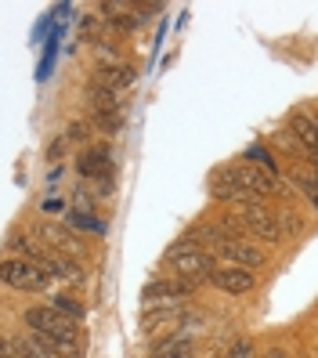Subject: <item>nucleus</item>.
I'll return each mask as SVG.
<instances>
[{
    "label": "nucleus",
    "instance_id": "f257e3e1",
    "mask_svg": "<svg viewBox=\"0 0 318 358\" xmlns=\"http://www.w3.org/2000/svg\"><path fill=\"white\" fill-rule=\"evenodd\" d=\"M166 261H171V268L178 271V279H185V282H210V275L217 271L214 257H210V250L192 246L185 236L171 246V254H166Z\"/></svg>",
    "mask_w": 318,
    "mask_h": 358
},
{
    "label": "nucleus",
    "instance_id": "f03ea898",
    "mask_svg": "<svg viewBox=\"0 0 318 358\" xmlns=\"http://www.w3.org/2000/svg\"><path fill=\"white\" fill-rule=\"evenodd\" d=\"M26 326L36 333V336H58V341H80L76 333V319H69V315H62L58 308L44 304V308H29L26 315Z\"/></svg>",
    "mask_w": 318,
    "mask_h": 358
},
{
    "label": "nucleus",
    "instance_id": "7ed1b4c3",
    "mask_svg": "<svg viewBox=\"0 0 318 358\" xmlns=\"http://www.w3.org/2000/svg\"><path fill=\"white\" fill-rule=\"evenodd\" d=\"M4 286L22 289V293H40L51 286V275L26 257H4Z\"/></svg>",
    "mask_w": 318,
    "mask_h": 358
},
{
    "label": "nucleus",
    "instance_id": "20e7f679",
    "mask_svg": "<svg viewBox=\"0 0 318 358\" xmlns=\"http://www.w3.org/2000/svg\"><path fill=\"white\" fill-rule=\"evenodd\" d=\"M239 217H243V228H250L261 243H282V239H286V231H282V224H279V214H271L264 203H246V206H239Z\"/></svg>",
    "mask_w": 318,
    "mask_h": 358
},
{
    "label": "nucleus",
    "instance_id": "39448f33",
    "mask_svg": "<svg viewBox=\"0 0 318 358\" xmlns=\"http://www.w3.org/2000/svg\"><path fill=\"white\" fill-rule=\"evenodd\" d=\"M196 293V282H185V279H152L145 289H141V304L145 308H163V304H178V301H188Z\"/></svg>",
    "mask_w": 318,
    "mask_h": 358
},
{
    "label": "nucleus",
    "instance_id": "423d86ee",
    "mask_svg": "<svg viewBox=\"0 0 318 358\" xmlns=\"http://www.w3.org/2000/svg\"><path fill=\"white\" fill-rule=\"evenodd\" d=\"M210 196L221 199V203H239V206H246V203H264V199L253 196L250 188H243V181L236 178V171H231V166H217V171L210 174Z\"/></svg>",
    "mask_w": 318,
    "mask_h": 358
},
{
    "label": "nucleus",
    "instance_id": "0eeeda50",
    "mask_svg": "<svg viewBox=\"0 0 318 358\" xmlns=\"http://www.w3.org/2000/svg\"><path fill=\"white\" fill-rule=\"evenodd\" d=\"M181 319H185V308L181 304H163V308H145L141 311V333L145 336H171L181 329Z\"/></svg>",
    "mask_w": 318,
    "mask_h": 358
},
{
    "label": "nucleus",
    "instance_id": "6e6552de",
    "mask_svg": "<svg viewBox=\"0 0 318 358\" xmlns=\"http://www.w3.org/2000/svg\"><path fill=\"white\" fill-rule=\"evenodd\" d=\"M36 236L44 239V246L51 254H66V257H80L83 254V239L76 231H69L66 224H55V221H44L36 228Z\"/></svg>",
    "mask_w": 318,
    "mask_h": 358
},
{
    "label": "nucleus",
    "instance_id": "1a4fd4ad",
    "mask_svg": "<svg viewBox=\"0 0 318 358\" xmlns=\"http://www.w3.org/2000/svg\"><path fill=\"white\" fill-rule=\"evenodd\" d=\"M210 286H217L221 293H231V297H243V293L257 286V275L239 264H217V271L210 275Z\"/></svg>",
    "mask_w": 318,
    "mask_h": 358
},
{
    "label": "nucleus",
    "instance_id": "9d476101",
    "mask_svg": "<svg viewBox=\"0 0 318 358\" xmlns=\"http://www.w3.org/2000/svg\"><path fill=\"white\" fill-rule=\"evenodd\" d=\"M217 254L224 257V264H239V268H250V271H257L264 264V250L257 243H246V239H224L217 246Z\"/></svg>",
    "mask_w": 318,
    "mask_h": 358
},
{
    "label": "nucleus",
    "instance_id": "9b49d317",
    "mask_svg": "<svg viewBox=\"0 0 318 358\" xmlns=\"http://www.w3.org/2000/svg\"><path fill=\"white\" fill-rule=\"evenodd\" d=\"M289 131H293L296 141H301L304 156H318V123H315V116H308V113H289Z\"/></svg>",
    "mask_w": 318,
    "mask_h": 358
},
{
    "label": "nucleus",
    "instance_id": "f8f14e48",
    "mask_svg": "<svg viewBox=\"0 0 318 358\" xmlns=\"http://www.w3.org/2000/svg\"><path fill=\"white\" fill-rule=\"evenodd\" d=\"M138 80V69L134 66H98V73H94V83H101V87H109V91H127L131 83Z\"/></svg>",
    "mask_w": 318,
    "mask_h": 358
},
{
    "label": "nucleus",
    "instance_id": "ddd939ff",
    "mask_svg": "<svg viewBox=\"0 0 318 358\" xmlns=\"http://www.w3.org/2000/svg\"><path fill=\"white\" fill-rule=\"evenodd\" d=\"M15 351H18V358H58L44 341H40V336L36 333H22V336H15Z\"/></svg>",
    "mask_w": 318,
    "mask_h": 358
},
{
    "label": "nucleus",
    "instance_id": "4468645a",
    "mask_svg": "<svg viewBox=\"0 0 318 358\" xmlns=\"http://www.w3.org/2000/svg\"><path fill=\"white\" fill-rule=\"evenodd\" d=\"M87 98H91V105H94V113H113V109H123L120 105V94L116 91H109V87H101V83H87Z\"/></svg>",
    "mask_w": 318,
    "mask_h": 358
},
{
    "label": "nucleus",
    "instance_id": "2eb2a0df",
    "mask_svg": "<svg viewBox=\"0 0 318 358\" xmlns=\"http://www.w3.org/2000/svg\"><path fill=\"white\" fill-rule=\"evenodd\" d=\"M289 181L301 188V196L318 210V174L315 171H289Z\"/></svg>",
    "mask_w": 318,
    "mask_h": 358
},
{
    "label": "nucleus",
    "instance_id": "dca6fc26",
    "mask_svg": "<svg viewBox=\"0 0 318 358\" xmlns=\"http://www.w3.org/2000/svg\"><path fill=\"white\" fill-rule=\"evenodd\" d=\"M243 159H246L250 166H261V171H268V174L279 178V163H275V156L264 149V145H250V149L243 152Z\"/></svg>",
    "mask_w": 318,
    "mask_h": 358
},
{
    "label": "nucleus",
    "instance_id": "f3484780",
    "mask_svg": "<svg viewBox=\"0 0 318 358\" xmlns=\"http://www.w3.org/2000/svg\"><path fill=\"white\" fill-rule=\"evenodd\" d=\"M91 120L98 123V131H101V134H116V131H123V109H113V113H94Z\"/></svg>",
    "mask_w": 318,
    "mask_h": 358
},
{
    "label": "nucleus",
    "instance_id": "a211bd4d",
    "mask_svg": "<svg viewBox=\"0 0 318 358\" xmlns=\"http://www.w3.org/2000/svg\"><path fill=\"white\" fill-rule=\"evenodd\" d=\"M51 308H58L62 315H69V319H76V322L83 319V315H87V308H83L76 297H55V301H51Z\"/></svg>",
    "mask_w": 318,
    "mask_h": 358
},
{
    "label": "nucleus",
    "instance_id": "6ab92c4d",
    "mask_svg": "<svg viewBox=\"0 0 318 358\" xmlns=\"http://www.w3.org/2000/svg\"><path fill=\"white\" fill-rule=\"evenodd\" d=\"M253 355H257V348H253L250 336H236V341L228 344V355L224 358H253Z\"/></svg>",
    "mask_w": 318,
    "mask_h": 358
},
{
    "label": "nucleus",
    "instance_id": "aec40b11",
    "mask_svg": "<svg viewBox=\"0 0 318 358\" xmlns=\"http://www.w3.org/2000/svg\"><path fill=\"white\" fill-rule=\"evenodd\" d=\"M279 224L289 236H304V221H301V214H293V210H279Z\"/></svg>",
    "mask_w": 318,
    "mask_h": 358
},
{
    "label": "nucleus",
    "instance_id": "412c9836",
    "mask_svg": "<svg viewBox=\"0 0 318 358\" xmlns=\"http://www.w3.org/2000/svg\"><path fill=\"white\" fill-rule=\"evenodd\" d=\"M69 141H91V123H83V120H73L69 123V131H66Z\"/></svg>",
    "mask_w": 318,
    "mask_h": 358
},
{
    "label": "nucleus",
    "instance_id": "4be33fe9",
    "mask_svg": "<svg viewBox=\"0 0 318 358\" xmlns=\"http://www.w3.org/2000/svg\"><path fill=\"white\" fill-rule=\"evenodd\" d=\"M80 206L87 210V214H91V210H94V199H91V192H87V188H83V185L76 188V210H80Z\"/></svg>",
    "mask_w": 318,
    "mask_h": 358
},
{
    "label": "nucleus",
    "instance_id": "5701e85b",
    "mask_svg": "<svg viewBox=\"0 0 318 358\" xmlns=\"http://www.w3.org/2000/svg\"><path fill=\"white\" fill-rule=\"evenodd\" d=\"M0 358H18V351H15V336H4V351H0Z\"/></svg>",
    "mask_w": 318,
    "mask_h": 358
},
{
    "label": "nucleus",
    "instance_id": "b1692460",
    "mask_svg": "<svg viewBox=\"0 0 318 358\" xmlns=\"http://www.w3.org/2000/svg\"><path fill=\"white\" fill-rule=\"evenodd\" d=\"M264 358H289V355H286V351H282V348H271V351H268V355H264Z\"/></svg>",
    "mask_w": 318,
    "mask_h": 358
},
{
    "label": "nucleus",
    "instance_id": "393cba45",
    "mask_svg": "<svg viewBox=\"0 0 318 358\" xmlns=\"http://www.w3.org/2000/svg\"><path fill=\"white\" fill-rule=\"evenodd\" d=\"M315 123H318V109H315Z\"/></svg>",
    "mask_w": 318,
    "mask_h": 358
}]
</instances>
